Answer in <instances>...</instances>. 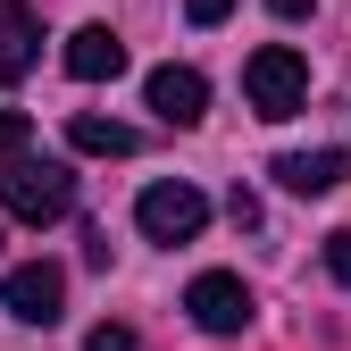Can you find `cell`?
Listing matches in <instances>:
<instances>
[{
    "mask_svg": "<svg viewBox=\"0 0 351 351\" xmlns=\"http://www.w3.org/2000/svg\"><path fill=\"white\" fill-rule=\"evenodd\" d=\"M0 310L25 318V326L67 318V268H51V259H25V268H9V276H0Z\"/></svg>",
    "mask_w": 351,
    "mask_h": 351,
    "instance_id": "obj_4",
    "label": "cell"
},
{
    "mask_svg": "<svg viewBox=\"0 0 351 351\" xmlns=\"http://www.w3.org/2000/svg\"><path fill=\"white\" fill-rule=\"evenodd\" d=\"M326 276H335V285H351V226H343V234H326Z\"/></svg>",
    "mask_w": 351,
    "mask_h": 351,
    "instance_id": "obj_12",
    "label": "cell"
},
{
    "mask_svg": "<svg viewBox=\"0 0 351 351\" xmlns=\"http://www.w3.org/2000/svg\"><path fill=\"white\" fill-rule=\"evenodd\" d=\"M143 101L159 109V125H201L209 117V84H201V67H151Z\"/></svg>",
    "mask_w": 351,
    "mask_h": 351,
    "instance_id": "obj_6",
    "label": "cell"
},
{
    "mask_svg": "<svg viewBox=\"0 0 351 351\" xmlns=\"http://www.w3.org/2000/svg\"><path fill=\"white\" fill-rule=\"evenodd\" d=\"M67 75H75V84H109V75H125V42H117L109 25H75V34H67Z\"/></svg>",
    "mask_w": 351,
    "mask_h": 351,
    "instance_id": "obj_7",
    "label": "cell"
},
{
    "mask_svg": "<svg viewBox=\"0 0 351 351\" xmlns=\"http://www.w3.org/2000/svg\"><path fill=\"white\" fill-rule=\"evenodd\" d=\"M243 93H251V109L268 117V125H285V117L310 109V59L285 51V42H268V51L243 59Z\"/></svg>",
    "mask_w": 351,
    "mask_h": 351,
    "instance_id": "obj_1",
    "label": "cell"
},
{
    "mask_svg": "<svg viewBox=\"0 0 351 351\" xmlns=\"http://www.w3.org/2000/svg\"><path fill=\"white\" fill-rule=\"evenodd\" d=\"M67 143H75L84 159H134V151H143V134L117 125V117H67Z\"/></svg>",
    "mask_w": 351,
    "mask_h": 351,
    "instance_id": "obj_10",
    "label": "cell"
},
{
    "mask_svg": "<svg viewBox=\"0 0 351 351\" xmlns=\"http://www.w3.org/2000/svg\"><path fill=\"white\" fill-rule=\"evenodd\" d=\"M34 59H42V25H34V9H25V0H0V84H17Z\"/></svg>",
    "mask_w": 351,
    "mask_h": 351,
    "instance_id": "obj_9",
    "label": "cell"
},
{
    "mask_svg": "<svg viewBox=\"0 0 351 351\" xmlns=\"http://www.w3.org/2000/svg\"><path fill=\"white\" fill-rule=\"evenodd\" d=\"M184 310H193L201 335H243V326H251V285H243L234 268H201L193 293H184Z\"/></svg>",
    "mask_w": 351,
    "mask_h": 351,
    "instance_id": "obj_5",
    "label": "cell"
},
{
    "mask_svg": "<svg viewBox=\"0 0 351 351\" xmlns=\"http://www.w3.org/2000/svg\"><path fill=\"white\" fill-rule=\"evenodd\" d=\"M226 9H234V0H184V17H193V25H226Z\"/></svg>",
    "mask_w": 351,
    "mask_h": 351,
    "instance_id": "obj_14",
    "label": "cell"
},
{
    "mask_svg": "<svg viewBox=\"0 0 351 351\" xmlns=\"http://www.w3.org/2000/svg\"><path fill=\"white\" fill-rule=\"evenodd\" d=\"M134 226H143L151 243H193V234L209 226V193H193V184H143Z\"/></svg>",
    "mask_w": 351,
    "mask_h": 351,
    "instance_id": "obj_3",
    "label": "cell"
},
{
    "mask_svg": "<svg viewBox=\"0 0 351 351\" xmlns=\"http://www.w3.org/2000/svg\"><path fill=\"white\" fill-rule=\"evenodd\" d=\"M0 201H9V217H25V226H51V217L75 209V176H67L59 159H9Z\"/></svg>",
    "mask_w": 351,
    "mask_h": 351,
    "instance_id": "obj_2",
    "label": "cell"
},
{
    "mask_svg": "<svg viewBox=\"0 0 351 351\" xmlns=\"http://www.w3.org/2000/svg\"><path fill=\"white\" fill-rule=\"evenodd\" d=\"M93 351H134V326H117V318H101V326H93Z\"/></svg>",
    "mask_w": 351,
    "mask_h": 351,
    "instance_id": "obj_13",
    "label": "cell"
},
{
    "mask_svg": "<svg viewBox=\"0 0 351 351\" xmlns=\"http://www.w3.org/2000/svg\"><path fill=\"white\" fill-rule=\"evenodd\" d=\"M268 9H276V17H310L318 0H268Z\"/></svg>",
    "mask_w": 351,
    "mask_h": 351,
    "instance_id": "obj_15",
    "label": "cell"
},
{
    "mask_svg": "<svg viewBox=\"0 0 351 351\" xmlns=\"http://www.w3.org/2000/svg\"><path fill=\"white\" fill-rule=\"evenodd\" d=\"M25 143H34V125L17 109H0V159H25Z\"/></svg>",
    "mask_w": 351,
    "mask_h": 351,
    "instance_id": "obj_11",
    "label": "cell"
},
{
    "mask_svg": "<svg viewBox=\"0 0 351 351\" xmlns=\"http://www.w3.org/2000/svg\"><path fill=\"white\" fill-rule=\"evenodd\" d=\"M0 243H9V234H0Z\"/></svg>",
    "mask_w": 351,
    "mask_h": 351,
    "instance_id": "obj_16",
    "label": "cell"
},
{
    "mask_svg": "<svg viewBox=\"0 0 351 351\" xmlns=\"http://www.w3.org/2000/svg\"><path fill=\"white\" fill-rule=\"evenodd\" d=\"M343 176H351V159H343V151H285V159H276V184H285V193H301V201H326Z\"/></svg>",
    "mask_w": 351,
    "mask_h": 351,
    "instance_id": "obj_8",
    "label": "cell"
}]
</instances>
